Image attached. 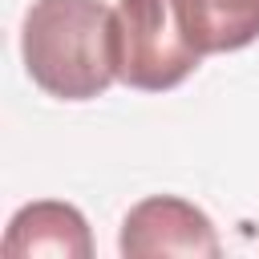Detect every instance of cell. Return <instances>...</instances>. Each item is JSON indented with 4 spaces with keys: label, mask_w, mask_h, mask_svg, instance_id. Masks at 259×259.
<instances>
[{
    "label": "cell",
    "mask_w": 259,
    "mask_h": 259,
    "mask_svg": "<svg viewBox=\"0 0 259 259\" xmlns=\"http://www.w3.org/2000/svg\"><path fill=\"white\" fill-rule=\"evenodd\" d=\"M4 255L8 259H89L93 235L77 206L40 198L12 214L4 231Z\"/></svg>",
    "instance_id": "cell-4"
},
{
    "label": "cell",
    "mask_w": 259,
    "mask_h": 259,
    "mask_svg": "<svg viewBox=\"0 0 259 259\" xmlns=\"http://www.w3.org/2000/svg\"><path fill=\"white\" fill-rule=\"evenodd\" d=\"M24 73L57 101H93L113 81V8L101 0H32L20 24Z\"/></svg>",
    "instance_id": "cell-1"
},
{
    "label": "cell",
    "mask_w": 259,
    "mask_h": 259,
    "mask_svg": "<svg viewBox=\"0 0 259 259\" xmlns=\"http://www.w3.org/2000/svg\"><path fill=\"white\" fill-rule=\"evenodd\" d=\"M117 251L125 259H158V255L219 259L223 243L206 210H198L178 194H150L125 210Z\"/></svg>",
    "instance_id": "cell-3"
},
{
    "label": "cell",
    "mask_w": 259,
    "mask_h": 259,
    "mask_svg": "<svg viewBox=\"0 0 259 259\" xmlns=\"http://www.w3.org/2000/svg\"><path fill=\"white\" fill-rule=\"evenodd\" d=\"M202 65V53L182 28L178 0H117L113 8V69L117 81L142 93L182 85Z\"/></svg>",
    "instance_id": "cell-2"
},
{
    "label": "cell",
    "mask_w": 259,
    "mask_h": 259,
    "mask_svg": "<svg viewBox=\"0 0 259 259\" xmlns=\"http://www.w3.org/2000/svg\"><path fill=\"white\" fill-rule=\"evenodd\" d=\"M178 16L202 57L239 53L259 40V0H178Z\"/></svg>",
    "instance_id": "cell-5"
}]
</instances>
